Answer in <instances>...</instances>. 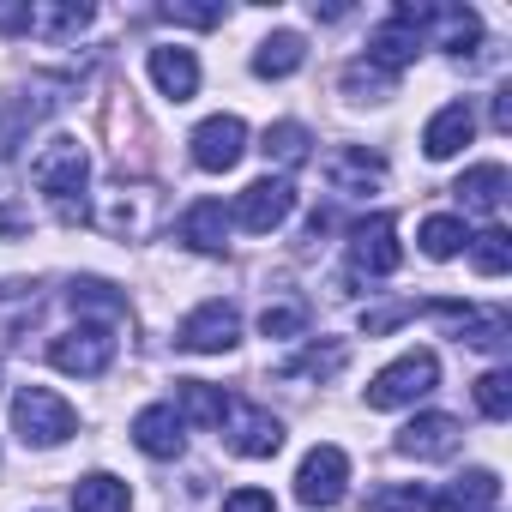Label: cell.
<instances>
[{
    "label": "cell",
    "instance_id": "21",
    "mask_svg": "<svg viewBox=\"0 0 512 512\" xmlns=\"http://www.w3.org/2000/svg\"><path fill=\"white\" fill-rule=\"evenodd\" d=\"M494 500H500V476H494V470H464V476L452 482V494L434 500V512H488Z\"/></svg>",
    "mask_w": 512,
    "mask_h": 512
},
{
    "label": "cell",
    "instance_id": "28",
    "mask_svg": "<svg viewBox=\"0 0 512 512\" xmlns=\"http://www.w3.org/2000/svg\"><path fill=\"white\" fill-rule=\"evenodd\" d=\"M73 308H79V314L121 320V314H127V296H115V284H103V278H79V284H73Z\"/></svg>",
    "mask_w": 512,
    "mask_h": 512
},
{
    "label": "cell",
    "instance_id": "2",
    "mask_svg": "<svg viewBox=\"0 0 512 512\" xmlns=\"http://www.w3.org/2000/svg\"><path fill=\"white\" fill-rule=\"evenodd\" d=\"M13 428H19L25 446H61V440L79 428V416H73V404H67L61 392L25 386V392L13 398Z\"/></svg>",
    "mask_w": 512,
    "mask_h": 512
},
{
    "label": "cell",
    "instance_id": "14",
    "mask_svg": "<svg viewBox=\"0 0 512 512\" xmlns=\"http://www.w3.org/2000/svg\"><path fill=\"white\" fill-rule=\"evenodd\" d=\"M470 133H476V115H470V103H446L428 127H422V151L434 157V163H446V157H458L464 145H470Z\"/></svg>",
    "mask_w": 512,
    "mask_h": 512
},
{
    "label": "cell",
    "instance_id": "3",
    "mask_svg": "<svg viewBox=\"0 0 512 512\" xmlns=\"http://www.w3.org/2000/svg\"><path fill=\"white\" fill-rule=\"evenodd\" d=\"M85 175H91V157H85V145L79 139H49L37 157H31V181H37V193H49L55 205H73V193L85 187Z\"/></svg>",
    "mask_w": 512,
    "mask_h": 512
},
{
    "label": "cell",
    "instance_id": "37",
    "mask_svg": "<svg viewBox=\"0 0 512 512\" xmlns=\"http://www.w3.org/2000/svg\"><path fill=\"white\" fill-rule=\"evenodd\" d=\"M410 314H416L410 302H398V308H380V314H362V332H368V338H380V332H392V326H404Z\"/></svg>",
    "mask_w": 512,
    "mask_h": 512
},
{
    "label": "cell",
    "instance_id": "1",
    "mask_svg": "<svg viewBox=\"0 0 512 512\" xmlns=\"http://www.w3.org/2000/svg\"><path fill=\"white\" fill-rule=\"evenodd\" d=\"M434 386H440V356L434 350H410V356H398L392 368H380L368 380V410H404V404L428 398Z\"/></svg>",
    "mask_w": 512,
    "mask_h": 512
},
{
    "label": "cell",
    "instance_id": "23",
    "mask_svg": "<svg viewBox=\"0 0 512 512\" xmlns=\"http://www.w3.org/2000/svg\"><path fill=\"white\" fill-rule=\"evenodd\" d=\"M380 181H386V163L380 157H368V151H338L332 157V187L338 193H368Z\"/></svg>",
    "mask_w": 512,
    "mask_h": 512
},
{
    "label": "cell",
    "instance_id": "26",
    "mask_svg": "<svg viewBox=\"0 0 512 512\" xmlns=\"http://www.w3.org/2000/svg\"><path fill=\"white\" fill-rule=\"evenodd\" d=\"M344 91H350L356 103H380V97L398 91V73H386V67H374V61H350V67H344Z\"/></svg>",
    "mask_w": 512,
    "mask_h": 512
},
{
    "label": "cell",
    "instance_id": "16",
    "mask_svg": "<svg viewBox=\"0 0 512 512\" xmlns=\"http://www.w3.org/2000/svg\"><path fill=\"white\" fill-rule=\"evenodd\" d=\"M175 416H181V422H199V428H223L229 398H223V386H211V380H175Z\"/></svg>",
    "mask_w": 512,
    "mask_h": 512
},
{
    "label": "cell",
    "instance_id": "8",
    "mask_svg": "<svg viewBox=\"0 0 512 512\" xmlns=\"http://www.w3.org/2000/svg\"><path fill=\"white\" fill-rule=\"evenodd\" d=\"M187 145H193V163H199L205 175H223V169H235L241 151H247V121H241V115H211V121L193 127Z\"/></svg>",
    "mask_w": 512,
    "mask_h": 512
},
{
    "label": "cell",
    "instance_id": "20",
    "mask_svg": "<svg viewBox=\"0 0 512 512\" xmlns=\"http://www.w3.org/2000/svg\"><path fill=\"white\" fill-rule=\"evenodd\" d=\"M223 235H229V211H223V199H199V205L181 217V241L199 247V253H217Z\"/></svg>",
    "mask_w": 512,
    "mask_h": 512
},
{
    "label": "cell",
    "instance_id": "27",
    "mask_svg": "<svg viewBox=\"0 0 512 512\" xmlns=\"http://www.w3.org/2000/svg\"><path fill=\"white\" fill-rule=\"evenodd\" d=\"M308 145H314V139H308L302 121H278V127H266V145H260V151H266L272 163L296 169V163H308Z\"/></svg>",
    "mask_w": 512,
    "mask_h": 512
},
{
    "label": "cell",
    "instance_id": "32",
    "mask_svg": "<svg viewBox=\"0 0 512 512\" xmlns=\"http://www.w3.org/2000/svg\"><path fill=\"white\" fill-rule=\"evenodd\" d=\"M464 344H476V350H506V314H464Z\"/></svg>",
    "mask_w": 512,
    "mask_h": 512
},
{
    "label": "cell",
    "instance_id": "15",
    "mask_svg": "<svg viewBox=\"0 0 512 512\" xmlns=\"http://www.w3.org/2000/svg\"><path fill=\"white\" fill-rule=\"evenodd\" d=\"M151 79H157V91H163V97L187 103V97L199 91V61H193V49H181V43L151 49Z\"/></svg>",
    "mask_w": 512,
    "mask_h": 512
},
{
    "label": "cell",
    "instance_id": "12",
    "mask_svg": "<svg viewBox=\"0 0 512 512\" xmlns=\"http://www.w3.org/2000/svg\"><path fill=\"white\" fill-rule=\"evenodd\" d=\"M416 55H422V25L398 7V13L368 37V61H374V67H386V73H404Z\"/></svg>",
    "mask_w": 512,
    "mask_h": 512
},
{
    "label": "cell",
    "instance_id": "19",
    "mask_svg": "<svg viewBox=\"0 0 512 512\" xmlns=\"http://www.w3.org/2000/svg\"><path fill=\"white\" fill-rule=\"evenodd\" d=\"M127 506H133V494L109 470H91V476L73 482V512H127Z\"/></svg>",
    "mask_w": 512,
    "mask_h": 512
},
{
    "label": "cell",
    "instance_id": "24",
    "mask_svg": "<svg viewBox=\"0 0 512 512\" xmlns=\"http://www.w3.org/2000/svg\"><path fill=\"white\" fill-rule=\"evenodd\" d=\"M344 362H350V350H344V344H314V350L290 356V362H284L278 374H284V380H332V374H338Z\"/></svg>",
    "mask_w": 512,
    "mask_h": 512
},
{
    "label": "cell",
    "instance_id": "11",
    "mask_svg": "<svg viewBox=\"0 0 512 512\" xmlns=\"http://www.w3.org/2000/svg\"><path fill=\"white\" fill-rule=\"evenodd\" d=\"M284 446V422L260 404H229V452L235 458H272Z\"/></svg>",
    "mask_w": 512,
    "mask_h": 512
},
{
    "label": "cell",
    "instance_id": "18",
    "mask_svg": "<svg viewBox=\"0 0 512 512\" xmlns=\"http://www.w3.org/2000/svg\"><path fill=\"white\" fill-rule=\"evenodd\" d=\"M302 61H308V37L302 31H272L260 43V55H253V73L260 79H290Z\"/></svg>",
    "mask_w": 512,
    "mask_h": 512
},
{
    "label": "cell",
    "instance_id": "7",
    "mask_svg": "<svg viewBox=\"0 0 512 512\" xmlns=\"http://www.w3.org/2000/svg\"><path fill=\"white\" fill-rule=\"evenodd\" d=\"M350 494V458L338 452V446H314L308 458H302V470H296V500L302 506H338Z\"/></svg>",
    "mask_w": 512,
    "mask_h": 512
},
{
    "label": "cell",
    "instance_id": "34",
    "mask_svg": "<svg viewBox=\"0 0 512 512\" xmlns=\"http://www.w3.org/2000/svg\"><path fill=\"white\" fill-rule=\"evenodd\" d=\"M302 326H308V308H296V302L260 314V332H266V338H302Z\"/></svg>",
    "mask_w": 512,
    "mask_h": 512
},
{
    "label": "cell",
    "instance_id": "13",
    "mask_svg": "<svg viewBox=\"0 0 512 512\" xmlns=\"http://www.w3.org/2000/svg\"><path fill=\"white\" fill-rule=\"evenodd\" d=\"M133 446H139L145 458H181L187 422L175 416V404H145V410L133 416Z\"/></svg>",
    "mask_w": 512,
    "mask_h": 512
},
{
    "label": "cell",
    "instance_id": "5",
    "mask_svg": "<svg viewBox=\"0 0 512 512\" xmlns=\"http://www.w3.org/2000/svg\"><path fill=\"white\" fill-rule=\"evenodd\" d=\"M175 344H181V350H193V356H223V350H235V344H241V314H235L229 302H199V308L181 320Z\"/></svg>",
    "mask_w": 512,
    "mask_h": 512
},
{
    "label": "cell",
    "instance_id": "33",
    "mask_svg": "<svg viewBox=\"0 0 512 512\" xmlns=\"http://www.w3.org/2000/svg\"><path fill=\"white\" fill-rule=\"evenodd\" d=\"M368 512H434V494L428 488H380V494H368Z\"/></svg>",
    "mask_w": 512,
    "mask_h": 512
},
{
    "label": "cell",
    "instance_id": "17",
    "mask_svg": "<svg viewBox=\"0 0 512 512\" xmlns=\"http://www.w3.org/2000/svg\"><path fill=\"white\" fill-rule=\"evenodd\" d=\"M506 187H512V181H506V169H500V163H476V169H464V175H458V187H452V193H458V205H464V211H482V217H488V211H500Z\"/></svg>",
    "mask_w": 512,
    "mask_h": 512
},
{
    "label": "cell",
    "instance_id": "36",
    "mask_svg": "<svg viewBox=\"0 0 512 512\" xmlns=\"http://www.w3.org/2000/svg\"><path fill=\"white\" fill-rule=\"evenodd\" d=\"M223 512H278V500H272L266 488H235V494L223 500Z\"/></svg>",
    "mask_w": 512,
    "mask_h": 512
},
{
    "label": "cell",
    "instance_id": "4",
    "mask_svg": "<svg viewBox=\"0 0 512 512\" xmlns=\"http://www.w3.org/2000/svg\"><path fill=\"white\" fill-rule=\"evenodd\" d=\"M398 260H404V247H398V223L386 211L350 229V272L356 278H392Z\"/></svg>",
    "mask_w": 512,
    "mask_h": 512
},
{
    "label": "cell",
    "instance_id": "30",
    "mask_svg": "<svg viewBox=\"0 0 512 512\" xmlns=\"http://www.w3.org/2000/svg\"><path fill=\"white\" fill-rule=\"evenodd\" d=\"M476 410H482L488 422H506V416H512V374H506V368H488V374L476 380Z\"/></svg>",
    "mask_w": 512,
    "mask_h": 512
},
{
    "label": "cell",
    "instance_id": "35",
    "mask_svg": "<svg viewBox=\"0 0 512 512\" xmlns=\"http://www.w3.org/2000/svg\"><path fill=\"white\" fill-rule=\"evenodd\" d=\"M163 19H175V25H199V31H211V25H223V7H187V0H169V7H163Z\"/></svg>",
    "mask_w": 512,
    "mask_h": 512
},
{
    "label": "cell",
    "instance_id": "29",
    "mask_svg": "<svg viewBox=\"0 0 512 512\" xmlns=\"http://www.w3.org/2000/svg\"><path fill=\"white\" fill-rule=\"evenodd\" d=\"M470 266H476L482 278H500V272L512 266V241H506V229H482V235L470 241Z\"/></svg>",
    "mask_w": 512,
    "mask_h": 512
},
{
    "label": "cell",
    "instance_id": "22",
    "mask_svg": "<svg viewBox=\"0 0 512 512\" xmlns=\"http://www.w3.org/2000/svg\"><path fill=\"white\" fill-rule=\"evenodd\" d=\"M91 25V7H79V0H49V7H31V37H49V43H61V37H79Z\"/></svg>",
    "mask_w": 512,
    "mask_h": 512
},
{
    "label": "cell",
    "instance_id": "38",
    "mask_svg": "<svg viewBox=\"0 0 512 512\" xmlns=\"http://www.w3.org/2000/svg\"><path fill=\"white\" fill-rule=\"evenodd\" d=\"M506 127H512V91L500 85L494 91V133H506Z\"/></svg>",
    "mask_w": 512,
    "mask_h": 512
},
{
    "label": "cell",
    "instance_id": "10",
    "mask_svg": "<svg viewBox=\"0 0 512 512\" xmlns=\"http://www.w3.org/2000/svg\"><path fill=\"white\" fill-rule=\"evenodd\" d=\"M458 446H464V422L458 416H440V410H428V416H416V422L398 428V452L416 458V464H440Z\"/></svg>",
    "mask_w": 512,
    "mask_h": 512
},
{
    "label": "cell",
    "instance_id": "25",
    "mask_svg": "<svg viewBox=\"0 0 512 512\" xmlns=\"http://www.w3.org/2000/svg\"><path fill=\"white\" fill-rule=\"evenodd\" d=\"M428 19L440 25V43H446L452 55H464V49L482 37V19H476L470 7H428Z\"/></svg>",
    "mask_w": 512,
    "mask_h": 512
},
{
    "label": "cell",
    "instance_id": "6",
    "mask_svg": "<svg viewBox=\"0 0 512 512\" xmlns=\"http://www.w3.org/2000/svg\"><path fill=\"white\" fill-rule=\"evenodd\" d=\"M49 362H55L61 374L97 380V374H109V362H115V338H109V326H73V332H61V338L49 344Z\"/></svg>",
    "mask_w": 512,
    "mask_h": 512
},
{
    "label": "cell",
    "instance_id": "9",
    "mask_svg": "<svg viewBox=\"0 0 512 512\" xmlns=\"http://www.w3.org/2000/svg\"><path fill=\"white\" fill-rule=\"evenodd\" d=\"M290 211H296V187H290V181H272V175H266V181L241 187V199H235V211H229V217H235V223H241L247 235H272V229H278V223H284Z\"/></svg>",
    "mask_w": 512,
    "mask_h": 512
},
{
    "label": "cell",
    "instance_id": "31",
    "mask_svg": "<svg viewBox=\"0 0 512 512\" xmlns=\"http://www.w3.org/2000/svg\"><path fill=\"white\" fill-rule=\"evenodd\" d=\"M464 241H470V235H464V223H458V217H446V211L422 223V253H428V260H452Z\"/></svg>",
    "mask_w": 512,
    "mask_h": 512
}]
</instances>
